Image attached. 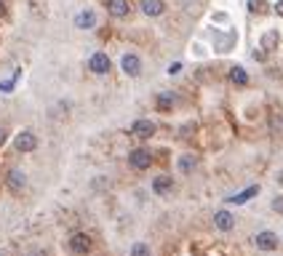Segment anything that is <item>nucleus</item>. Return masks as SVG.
Masks as SVG:
<instances>
[{"mask_svg": "<svg viewBox=\"0 0 283 256\" xmlns=\"http://www.w3.org/2000/svg\"><path fill=\"white\" fill-rule=\"evenodd\" d=\"M91 248H93V240H91L88 232H75V235L69 238V251L73 253L86 256V253H91Z\"/></svg>", "mask_w": 283, "mask_h": 256, "instance_id": "obj_1", "label": "nucleus"}, {"mask_svg": "<svg viewBox=\"0 0 283 256\" xmlns=\"http://www.w3.org/2000/svg\"><path fill=\"white\" fill-rule=\"evenodd\" d=\"M128 163H131V168H136V171H147L152 166V152L145 147H136V149H131V155H128Z\"/></svg>", "mask_w": 283, "mask_h": 256, "instance_id": "obj_2", "label": "nucleus"}, {"mask_svg": "<svg viewBox=\"0 0 283 256\" xmlns=\"http://www.w3.org/2000/svg\"><path fill=\"white\" fill-rule=\"evenodd\" d=\"M88 69H91L93 75H107L110 69H112V59H110L104 51H97V54L88 59Z\"/></svg>", "mask_w": 283, "mask_h": 256, "instance_id": "obj_3", "label": "nucleus"}, {"mask_svg": "<svg viewBox=\"0 0 283 256\" xmlns=\"http://www.w3.org/2000/svg\"><path fill=\"white\" fill-rule=\"evenodd\" d=\"M254 243H256L259 251H275L278 248V235H275V232H270V229H262L254 238Z\"/></svg>", "mask_w": 283, "mask_h": 256, "instance_id": "obj_4", "label": "nucleus"}, {"mask_svg": "<svg viewBox=\"0 0 283 256\" xmlns=\"http://www.w3.org/2000/svg\"><path fill=\"white\" fill-rule=\"evenodd\" d=\"M121 67H123V72H126V75L136 78V75L142 72V59H139L136 54H126L123 59H121Z\"/></svg>", "mask_w": 283, "mask_h": 256, "instance_id": "obj_5", "label": "nucleus"}, {"mask_svg": "<svg viewBox=\"0 0 283 256\" xmlns=\"http://www.w3.org/2000/svg\"><path fill=\"white\" fill-rule=\"evenodd\" d=\"M131 134H134L136 139H150L152 134H155V123L142 118V120H136V123L131 125Z\"/></svg>", "mask_w": 283, "mask_h": 256, "instance_id": "obj_6", "label": "nucleus"}, {"mask_svg": "<svg viewBox=\"0 0 283 256\" xmlns=\"http://www.w3.org/2000/svg\"><path fill=\"white\" fill-rule=\"evenodd\" d=\"M35 147H38V139H35V134L25 131V134L16 136V149H19V152H32Z\"/></svg>", "mask_w": 283, "mask_h": 256, "instance_id": "obj_7", "label": "nucleus"}, {"mask_svg": "<svg viewBox=\"0 0 283 256\" xmlns=\"http://www.w3.org/2000/svg\"><path fill=\"white\" fill-rule=\"evenodd\" d=\"M171 190H174V179L166 176V173L152 179V192H155V195H169Z\"/></svg>", "mask_w": 283, "mask_h": 256, "instance_id": "obj_8", "label": "nucleus"}, {"mask_svg": "<svg viewBox=\"0 0 283 256\" xmlns=\"http://www.w3.org/2000/svg\"><path fill=\"white\" fill-rule=\"evenodd\" d=\"M214 224H217V229H222V232H230V229L235 227V216H232L230 211H217V214H214Z\"/></svg>", "mask_w": 283, "mask_h": 256, "instance_id": "obj_9", "label": "nucleus"}, {"mask_svg": "<svg viewBox=\"0 0 283 256\" xmlns=\"http://www.w3.org/2000/svg\"><path fill=\"white\" fill-rule=\"evenodd\" d=\"M163 11H166L163 0H142V14L145 16H160Z\"/></svg>", "mask_w": 283, "mask_h": 256, "instance_id": "obj_10", "label": "nucleus"}, {"mask_svg": "<svg viewBox=\"0 0 283 256\" xmlns=\"http://www.w3.org/2000/svg\"><path fill=\"white\" fill-rule=\"evenodd\" d=\"M107 11L115 19H123V16H128L131 6H128V0H107Z\"/></svg>", "mask_w": 283, "mask_h": 256, "instance_id": "obj_11", "label": "nucleus"}, {"mask_svg": "<svg viewBox=\"0 0 283 256\" xmlns=\"http://www.w3.org/2000/svg\"><path fill=\"white\" fill-rule=\"evenodd\" d=\"M75 27H80V30H91V27H97V14L93 11H80V14L75 16Z\"/></svg>", "mask_w": 283, "mask_h": 256, "instance_id": "obj_12", "label": "nucleus"}, {"mask_svg": "<svg viewBox=\"0 0 283 256\" xmlns=\"http://www.w3.org/2000/svg\"><path fill=\"white\" fill-rule=\"evenodd\" d=\"M254 195H259V187H256V184H251V187H246V190H243V192H238V195L227 197V200H230L232 206H243V203H249Z\"/></svg>", "mask_w": 283, "mask_h": 256, "instance_id": "obj_13", "label": "nucleus"}, {"mask_svg": "<svg viewBox=\"0 0 283 256\" xmlns=\"http://www.w3.org/2000/svg\"><path fill=\"white\" fill-rule=\"evenodd\" d=\"M155 104H158V112H163V115L174 112V96L169 94V91H160V94L155 96Z\"/></svg>", "mask_w": 283, "mask_h": 256, "instance_id": "obj_14", "label": "nucleus"}, {"mask_svg": "<svg viewBox=\"0 0 283 256\" xmlns=\"http://www.w3.org/2000/svg\"><path fill=\"white\" fill-rule=\"evenodd\" d=\"M195 166H198L195 155H182V158H179V163H176V168H179L182 173H193V171H195Z\"/></svg>", "mask_w": 283, "mask_h": 256, "instance_id": "obj_15", "label": "nucleus"}, {"mask_svg": "<svg viewBox=\"0 0 283 256\" xmlns=\"http://www.w3.org/2000/svg\"><path fill=\"white\" fill-rule=\"evenodd\" d=\"M230 80H232L235 86H246V83H249V75H246L243 67H232L230 69Z\"/></svg>", "mask_w": 283, "mask_h": 256, "instance_id": "obj_16", "label": "nucleus"}, {"mask_svg": "<svg viewBox=\"0 0 283 256\" xmlns=\"http://www.w3.org/2000/svg\"><path fill=\"white\" fill-rule=\"evenodd\" d=\"M8 184H11V190H21V187H25V173H21V171H11L8 173Z\"/></svg>", "mask_w": 283, "mask_h": 256, "instance_id": "obj_17", "label": "nucleus"}, {"mask_svg": "<svg viewBox=\"0 0 283 256\" xmlns=\"http://www.w3.org/2000/svg\"><path fill=\"white\" fill-rule=\"evenodd\" d=\"M131 256H152V251H150L147 243H134V246H131Z\"/></svg>", "mask_w": 283, "mask_h": 256, "instance_id": "obj_18", "label": "nucleus"}, {"mask_svg": "<svg viewBox=\"0 0 283 256\" xmlns=\"http://www.w3.org/2000/svg\"><path fill=\"white\" fill-rule=\"evenodd\" d=\"M278 125L283 128V115L278 118V112H273V118H270V128H273V134H278Z\"/></svg>", "mask_w": 283, "mask_h": 256, "instance_id": "obj_19", "label": "nucleus"}, {"mask_svg": "<svg viewBox=\"0 0 283 256\" xmlns=\"http://www.w3.org/2000/svg\"><path fill=\"white\" fill-rule=\"evenodd\" d=\"M16 78H19V72H14V78H8V80H6V83H0V91H6V94H8V91H11V88H14V83H16Z\"/></svg>", "mask_w": 283, "mask_h": 256, "instance_id": "obj_20", "label": "nucleus"}, {"mask_svg": "<svg viewBox=\"0 0 283 256\" xmlns=\"http://www.w3.org/2000/svg\"><path fill=\"white\" fill-rule=\"evenodd\" d=\"M275 40H278V35H275V32H267V35H265V48H273Z\"/></svg>", "mask_w": 283, "mask_h": 256, "instance_id": "obj_21", "label": "nucleus"}, {"mask_svg": "<svg viewBox=\"0 0 283 256\" xmlns=\"http://www.w3.org/2000/svg\"><path fill=\"white\" fill-rule=\"evenodd\" d=\"M182 72V62H174V64H169V75H179Z\"/></svg>", "mask_w": 283, "mask_h": 256, "instance_id": "obj_22", "label": "nucleus"}, {"mask_svg": "<svg viewBox=\"0 0 283 256\" xmlns=\"http://www.w3.org/2000/svg\"><path fill=\"white\" fill-rule=\"evenodd\" d=\"M273 208H275V211H283V197H278V200H273Z\"/></svg>", "mask_w": 283, "mask_h": 256, "instance_id": "obj_23", "label": "nucleus"}, {"mask_svg": "<svg viewBox=\"0 0 283 256\" xmlns=\"http://www.w3.org/2000/svg\"><path fill=\"white\" fill-rule=\"evenodd\" d=\"M275 14L283 16V0H278V3H275Z\"/></svg>", "mask_w": 283, "mask_h": 256, "instance_id": "obj_24", "label": "nucleus"}, {"mask_svg": "<svg viewBox=\"0 0 283 256\" xmlns=\"http://www.w3.org/2000/svg\"><path fill=\"white\" fill-rule=\"evenodd\" d=\"M6 136H8V134H6V128H0V147L6 144Z\"/></svg>", "mask_w": 283, "mask_h": 256, "instance_id": "obj_25", "label": "nucleus"}, {"mask_svg": "<svg viewBox=\"0 0 283 256\" xmlns=\"http://www.w3.org/2000/svg\"><path fill=\"white\" fill-rule=\"evenodd\" d=\"M3 14H6V6H3V0H0V19H3Z\"/></svg>", "mask_w": 283, "mask_h": 256, "instance_id": "obj_26", "label": "nucleus"}, {"mask_svg": "<svg viewBox=\"0 0 283 256\" xmlns=\"http://www.w3.org/2000/svg\"><path fill=\"white\" fill-rule=\"evenodd\" d=\"M32 256H45V253H43V251H38V253H32Z\"/></svg>", "mask_w": 283, "mask_h": 256, "instance_id": "obj_27", "label": "nucleus"}]
</instances>
